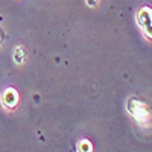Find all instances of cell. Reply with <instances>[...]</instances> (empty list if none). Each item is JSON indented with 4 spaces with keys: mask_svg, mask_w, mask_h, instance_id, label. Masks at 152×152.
Masks as SVG:
<instances>
[{
    "mask_svg": "<svg viewBox=\"0 0 152 152\" xmlns=\"http://www.w3.org/2000/svg\"><path fill=\"white\" fill-rule=\"evenodd\" d=\"M137 21L140 28L145 31L148 38H152V9L148 6H143L137 12Z\"/></svg>",
    "mask_w": 152,
    "mask_h": 152,
    "instance_id": "obj_1",
    "label": "cell"
},
{
    "mask_svg": "<svg viewBox=\"0 0 152 152\" xmlns=\"http://www.w3.org/2000/svg\"><path fill=\"white\" fill-rule=\"evenodd\" d=\"M128 111L137 119V122H140V123H145L149 119V113L146 111L145 105H142L140 102H137L135 99L128 100Z\"/></svg>",
    "mask_w": 152,
    "mask_h": 152,
    "instance_id": "obj_2",
    "label": "cell"
},
{
    "mask_svg": "<svg viewBox=\"0 0 152 152\" xmlns=\"http://www.w3.org/2000/svg\"><path fill=\"white\" fill-rule=\"evenodd\" d=\"M17 100H18V93L14 90V88H8V90L3 93V104H5V107H8V108L15 107Z\"/></svg>",
    "mask_w": 152,
    "mask_h": 152,
    "instance_id": "obj_3",
    "label": "cell"
},
{
    "mask_svg": "<svg viewBox=\"0 0 152 152\" xmlns=\"http://www.w3.org/2000/svg\"><path fill=\"white\" fill-rule=\"evenodd\" d=\"M79 152H91V143L88 140H81L79 142Z\"/></svg>",
    "mask_w": 152,
    "mask_h": 152,
    "instance_id": "obj_4",
    "label": "cell"
},
{
    "mask_svg": "<svg viewBox=\"0 0 152 152\" xmlns=\"http://www.w3.org/2000/svg\"><path fill=\"white\" fill-rule=\"evenodd\" d=\"M14 58H15V62H23V59H24V50L21 49V47H17L15 49V53H14Z\"/></svg>",
    "mask_w": 152,
    "mask_h": 152,
    "instance_id": "obj_5",
    "label": "cell"
},
{
    "mask_svg": "<svg viewBox=\"0 0 152 152\" xmlns=\"http://www.w3.org/2000/svg\"><path fill=\"white\" fill-rule=\"evenodd\" d=\"M87 3H88V6H94L97 3V0H87Z\"/></svg>",
    "mask_w": 152,
    "mask_h": 152,
    "instance_id": "obj_6",
    "label": "cell"
}]
</instances>
